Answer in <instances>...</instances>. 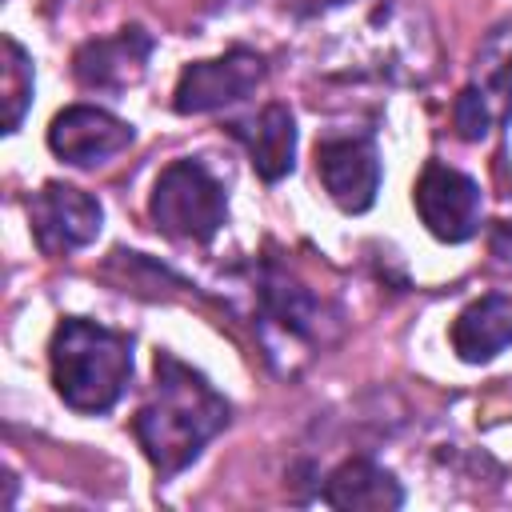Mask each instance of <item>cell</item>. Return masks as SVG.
<instances>
[{
    "label": "cell",
    "mask_w": 512,
    "mask_h": 512,
    "mask_svg": "<svg viewBox=\"0 0 512 512\" xmlns=\"http://www.w3.org/2000/svg\"><path fill=\"white\" fill-rule=\"evenodd\" d=\"M316 172L328 200L344 212H368L380 192V152L372 132H332L316 140Z\"/></svg>",
    "instance_id": "ba28073f"
},
{
    "label": "cell",
    "mask_w": 512,
    "mask_h": 512,
    "mask_svg": "<svg viewBox=\"0 0 512 512\" xmlns=\"http://www.w3.org/2000/svg\"><path fill=\"white\" fill-rule=\"evenodd\" d=\"M512 344V296L488 292L452 320V352L464 364H488Z\"/></svg>",
    "instance_id": "4fadbf2b"
},
{
    "label": "cell",
    "mask_w": 512,
    "mask_h": 512,
    "mask_svg": "<svg viewBox=\"0 0 512 512\" xmlns=\"http://www.w3.org/2000/svg\"><path fill=\"white\" fill-rule=\"evenodd\" d=\"M228 132L244 144L260 180L276 184L296 168V120L288 104H264L248 120H228Z\"/></svg>",
    "instance_id": "7c38bea8"
},
{
    "label": "cell",
    "mask_w": 512,
    "mask_h": 512,
    "mask_svg": "<svg viewBox=\"0 0 512 512\" xmlns=\"http://www.w3.org/2000/svg\"><path fill=\"white\" fill-rule=\"evenodd\" d=\"M36 92V72H32V56L4 36V64H0V100H4V132H16L28 104Z\"/></svg>",
    "instance_id": "9a60e30c"
},
{
    "label": "cell",
    "mask_w": 512,
    "mask_h": 512,
    "mask_svg": "<svg viewBox=\"0 0 512 512\" xmlns=\"http://www.w3.org/2000/svg\"><path fill=\"white\" fill-rule=\"evenodd\" d=\"M152 392L132 416V436L144 448L148 464L160 480L184 472L212 436H220L232 420V404L208 384L204 372L184 364L172 352H156L152 360Z\"/></svg>",
    "instance_id": "6da1fadb"
},
{
    "label": "cell",
    "mask_w": 512,
    "mask_h": 512,
    "mask_svg": "<svg viewBox=\"0 0 512 512\" xmlns=\"http://www.w3.org/2000/svg\"><path fill=\"white\" fill-rule=\"evenodd\" d=\"M152 48H156V36L144 32L140 24L120 28L116 36L84 40L72 56V76L92 92H124L144 80Z\"/></svg>",
    "instance_id": "8fae6325"
},
{
    "label": "cell",
    "mask_w": 512,
    "mask_h": 512,
    "mask_svg": "<svg viewBox=\"0 0 512 512\" xmlns=\"http://www.w3.org/2000/svg\"><path fill=\"white\" fill-rule=\"evenodd\" d=\"M320 500H324L328 508L388 512V508H400V504H404V488H400V480H396L388 468H380L376 460L352 456V460H344L340 468L328 472Z\"/></svg>",
    "instance_id": "5bb4252c"
},
{
    "label": "cell",
    "mask_w": 512,
    "mask_h": 512,
    "mask_svg": "<svg viewBox=\"0 0 512 512\" xmlns=\"http://www.w3.org/2000/svg\"><path fill=\"white\" fill-rule=\"evenodd\" d=\"M148 216L168 240L208 244L228 220V192L204 160H172L148 196Z\"/></svg>",
    "instance_id": "3957f363"
},
{
    "label": "cell",
    "mask_w": 512,
    "mask_h": 512,
    "mask_svg": "<svg viewBox=\"0 0 512 512\" xmlns=\"http://www.w3.org/2000/svg\"><path fill=\"white\" fill-rule=\"evenodd\" d=\"M28 224L32 240L44 256H68L76 248H88L104 228V208L84 188L48 180L28 200Z\"/></svg>",
    "instance_id": "9c48e42d"
},
{
    "label": "cell",
    "mask_w": 512,
    "mask_h": 512,
    "mask_svg": "<svg viewBox=\"0 0 512 512\" xmlns=\"http://www.w3.org/2000/svg\"><path fill=\"white\" fill-rule=\"evenodd\" d=\"M56 396L84 416L116 408L132 384V336L84 316H64L48 344Z\"/></svg>",
    "instance_id": "7a4b0ae2"
},
{
    "label": "cell",
    "mask_w": 512,
    "mask_h": 512,
    "mask_svg": "<svg viewBox=\"0 0 512 512\" xmlns=\"http://www.w3.org/2000/svg\"><path fill=\"white\" fill-rule=\"evenodd\" d=\"M268 76V64L260 52L252 48H228L216 60H196L180 72L176 92H172V108L180 116H200V112H216L224 104L248 100Z\"/></svg>",
    "instance_id": "52a82bcc"
},
{
    "label": "cell",
    "mask_w": 512,
    "mask_h": 512,
    "mask_svg": "<svg viewBox=\"0 0 512 512\" xmlns=\"http://www.w3.org/2000/svg\"><path fill=\"white\" fill-rule=\"evenodd\" d=\"M508 116H512V24H500L484 40L476 56V72L452 104V124L460 140L480 144L496 128H504Z\"/></svg>",
    "instance_id": "5b68a950"
},
{
    "label": "cell",
    "mask_w": 512,
    "mask_h": 512,
    "mask_svg": "<svg viewBox=\"0 0 512 512\" xmlns=\"http://www.w3.org/2000/svg\"><path fill=\"white\" fill-rule=\"evenodd\" d=\"M256 300H260V328L268 340V356L324 344V328L336 320V312L304 280H296L272 260L260 268Z\"/></svg>",
    "instance_id": "277c9868"
},
{
    "label": "cell",
    "mask_w": 512,
    "mask_h": 512,
    "mask_svg": "<svg viewBox=\"0 0 512 512\" xmlns=\"http://www.w3.org/2000/svg\"><path fill=\"white\" fill-rule=\"evenodd\" d=\"M132 140H136V128L96 104H72L64 112H56L48 124V148L72 168L108 164Z\"/></svg>",
    "instance_id": "30bf717a"
},
{
    "label": "cell",
    "mask_w": 512,
    "mask_h": 512,
    "mask_svg": "<svg viewBox=\"0 0 512 512\" xmlns=\"http://www.w3.org/2000/svg\"><path fill=\"white\" fill-rule=\"evenodd\" d=\"M412 204H416L424 228L444 244L472 240L480 232V220H484L480 184L472 176H464L460 168H448L440 160L424 164V172L412 188Z\"/></svg>",
    "instance_id": "8992f818"
}]
</instances>
